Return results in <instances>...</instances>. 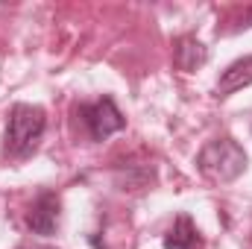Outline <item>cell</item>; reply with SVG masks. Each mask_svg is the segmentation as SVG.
Segmentation results:
<instances>
[{
    "mask_svg": "<svg viewBox=\"0 0 252 249\" xmlns=\"http://www.w3.org/2000/svg\"><path fill=\"white\" fill-rule=\"evenodd\" d=\"M247 85H252V56H244V59L232 62L217 79L220 97H229V94H235V91H241Z\"/></svg>",
    "mask_w": 252,
    "mask_h": 249,
    "instance_id": "cell-5",
    "label": "cell"
},
{
    "mask_svg": "<svg viewBox=\"0 0 252 249\" xmlns=\"http://www.w3.org/2000/svg\"><path fill=\"white\" fill-rule=\"evenodd\" d=\"M21 249H56V247H44V244H32V247H21Z\"/></svg>",
    "mask_w": 252,
    "mask_h": 249,
    "instance_id": "cell-8",
    "label": "cell"
},
{
    "mask_svg": "<svg viewBox=\"0 0 252 249\" xmlns=\"http://www.w3.org/2000/svg\"><path fill=\"white\" fill-rule=\"evenodd\" d=\"M196 167L199 173L208 179V182H217V185H226V182H235L244 170H247V153L238 141L232 138H217V141H208L199 156H196Z\"/></svg>",
    "mask_w": 252,
    "mask_h": 249,
    "instance_id": "cell-1",
    "label": "cell"
},
{
    "mask_svg": "<svg viewBox=\"0 0 252 249\" xmlns=\"http://www.w3.org/2000/svg\"><path fill=\"white\" fill-rule=\"evenodd\" d=\"M173 59H176V64H179L182 70H196L199 64H205L208 50H205L196 38L185 35V38H179V41H176V53H173Z\"/></svg>",
    "mask_w": 252,
    "mask_h": 249,
    "instance_id": "cell-7",
    "label": "cell"
},
{
    "mask_svg": "<svg viewBox=\"0 0 252 249\" xmlns=\"http://www.w3.org/2000/svg\"><path fill=\"white\" fill-rule=\"evenodd\" d=\"M82 118H85V126H88V132H91L94 141H106L109 135L121 132L126 126L124 115H121V109L115 106L112 97H103V100L85 106L82 109Z\"/></svg>",
    "mask_w": 252,
    "mask_h": 249,
    "instance_id": "cell-3",
    "label": "cell"
},
{
    "mask_svg": "<svg viewBox=\"0 0 252 249\" xmlns=\"http://www.w3.org/2000/svg\"><path fill=\"white\" fill-rule=\"evenodd\" d=\"M164 249H199V232L188 214H179L173 229L164 235Z\"/></svg>",
    "mask_w": 252,
    "mask_h": 249,
    "instance_id": "cell-6",
    "label": "cell"
},
{
    "mask_svg": "<svg viewBox=\"0 0 252 249\" xmlns=\"http://www.w3.org/2000/svg\"><path fill=\"white\" fill-rule=\"evenodd\" d=\"M44 126H47L44 109L30 106V103H18L9 112V124H6V144H3L6 156L9 158H27L38 147Z\"/></svg>",
    "mask_w": 252,
    "mask_h": 249,
    "instance_id": "cell-2",
    "label": "cell"
},
{
    "mask_svg": "<svg viewBox=\"0 0 252 249\" xmlns=\"http://www.w3.org/2000/svg\"><path fill=\"white\" fill-rule=\"evenodd\" d=\"M27 223L35 235H53L56 226H59V196L56 193H41L30 214H27Z\"/></svg>",
    "mask_w": 252,
    "mask_h": 249,
    "instance_id": "cell-4",
    "label": "cell"
}]
</instances>
